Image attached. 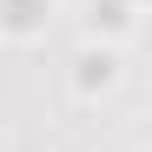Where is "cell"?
<instances>
[{"instance_id": "cell-1", "label": "cell", "mask_w": 152, "mask_h": 152, "mask_svg": "<svg viewBox=\"0 0 152 152\" xmlns=\"http://www.w3.org/2000/svg\"><path fill=\"white\" fill-rule=\"evenodd\" d=\"M40 13H46V0H0V27L7 33H33Z\"/></svg>"}, {"instance_id": "cell-2", "label": "cell", "mask_w": 152, "mask_h": 152, "mask_svg": "<svg viewBox=\"0 0 152 152\" xmlns=\"http://www.w3.org/2000/svg\"><path fill=\"white\" fill-rule=\"evenodd\" d=\"M80 86L93 93V86H113V53H86L80 60Z\"/></svg>"}]
</instances>
